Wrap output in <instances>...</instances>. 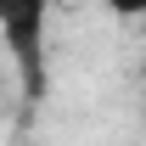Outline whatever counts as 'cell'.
Returning <instances> with one entry per match:
<instances>
[{
    "mask_svg": "<svg viewBox=\"0 0 146 146\" xmlns=\"http://www.w3.org/2000/svg\"><path fill=\"white\" fill-rule=\"evenodd\" d=\"M45 23H51V0H0V45L17 62L23 90H45Z\"/></svg>",
    "mask_w": 146,
    "mask_h": 146,
    "instance_id": "cell-1",
    "label": "cell"
},
{
    "mask_svg": "<svg viewBox=\"0 0 146 146\" xmlns=\"http://www.w3.org/2000/svg\"><path fill=\"white\" fill-rule=\"evenodd\" d=\"M96 6H107L112 17H146V0H96Z\"/></svg>",
    "mask_w": 146,
    "mask_h": 146,
    "instance_id": "cell-2",
    "label": "cell"
}]
</instances>
